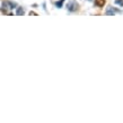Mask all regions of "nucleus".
<instances>
[{
    "label": "nucleus",
    "mask_w": 123,
    "mask_h": 123,
    "mask_svg": "<svg viewBox=\"0 0 123 123\" xmlns=\"http://www.w3.org/2000/svg\"><path fill=\"white\" fill-rule=\"evenodd\" d=\"M68 7H69V9H70V10H75V9L78 7V6H77V4H76V2H71V4L69 5Z\"/></svg>",
    "instance_id": "1"
},
{
    "label": "nucleus",
    "mask_w": 123,
    "mask_h": 123,
    "mask_svg": "<svg viewBox=\"0 0 123 123\" xmlns=\"http://www.w3.org/2000/svg\"><path fill=\"white\" fill-rule=\"evenodd\" d=\"M22 14H24V9L18 8V10H17V15H22Z\"/></svg>",
    "instance_id": "3"
},
{
    "label": "nucleus",
    "mask_w": 123,
    "mask_h": 123,
    "mask_svg": "<svg viewBox=\"0 0 123 123\" xmlns=\"http://www.w3.org/2000/svg\"><path fill=\"white\" fill-rule=\"evenodd\" d=\"M95 4H96L97 6H99V7H102V6H104L105 0H95Z\"/></svg>",
    "instance_id": "2"
},
{
    "label": "nucleus",
    "mask_w": 123,
    "mask_h": 123,
    "mask_svg": "<svg viewBox=\"0 0 123 123\" xmlns=\"http://www.w3.org/2000/svg\"><path fill=\"white\" fill-rule=\"evenodd\" d=\"M116 4L122 5V6H123V0H116Z\"/></svg>",
    "instance_id": "4"
}]
</instances>
